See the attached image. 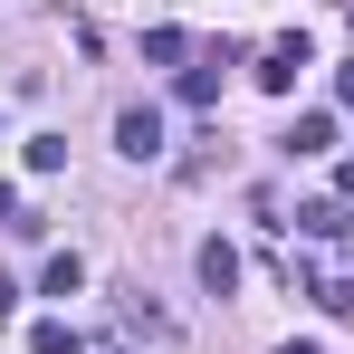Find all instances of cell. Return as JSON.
Instances as JSON below:
<instances>
[{
	"label": "cell",
	"mask_w": 354,
	"mask_h": 354,
	"mask_svg": "<svg viewBox=\"0 0 354 354\" xmlns=\"http://www.w3.org/2000/svg\"><path fill=\"white\" fill-rule=\"evenodd\" d=\"M144 58L173 67V58H192V39H182V29H144Z\"/></svg>",
	"instance_id": "10"
},
{
	"label": "cell",
	"mask_w": 354,
	"mask_h": 354,
	"mask_svg": "<svg viewBox=\"0 0 354 354\" xmlns=\"http://www.w3.org/2000/svg\"><path fill=\"white\" fill-rule=\"evenodd\" d=\"M29 354H77V335H67V316H39V326H29Z\"/></svg>",
	"instance_id": "9"
},
{
	"label": "cell",
	"mask_w": 354,
	"mask_h": 354,
	"mask_svg": "<svg viewBox=\"0 0 354 354\" xmlns=\"http://www.w3.org/2000/svg\"><path fill=\"white\" fill-rule=\"evenodd\" d=\"M278 354H316V345H306V335H288V345H278Z\"/></svg>",
	"instance_id": "17"
},
{
	"label": "cell",
	"mask_w": 354,
	"mask_h": 354,
	"mask_svg": "<svg viewBox=\"0 0 354 354\" xmlns=\"http://www.w3.org/2000/svg\"><path fill=\"white\" fill-rule=\"evenodd\" d=\"M335 201H354V163H335Z\"/></svg>",
	"instance_id": "15"
},
{
	"label": "cell",
	"mask_w": 354,
	"mask_h": 354,
	"mask_svg": "<svg viewBox=\"0 0 354 354\" xmlns=\"http://www.w3.org/2000/svg\"><path fill=\"white\" fill-rule=\"evenodd\" d=\"M201 288H211V297L239 288V249H230V239H201Z\"/></svg>",
	"instance_id": "3"
},
{
	"label": "cell",
	"mask_w": 354,
	"mask_h": 354,
	"mask_svg": "<svg viewBox=\"0 0 354 354\" xmlns=\"http://www.w3.org/2000/svg\"><path fill=\"white\" fill-rule=\"evenodd\" d=\"M326 144H335V115H297L288 124V153H326Z\"/></svg>",
	"instance_id": "6"
},
{
	"label": "cell",
	"mask_w": 354,
	"mask_h": 354,
	"mask_svg": "<svg viewBox=\"0 0 354 354\" xmlns=\"http://www.w3.org/2000/svg\"><path fill=\"white\" fill-rule=\"evenodd\" d=\"M10 297H19V288H0V326H10V316H19V306H10Z\"/></svg>",
	"instance_id": "16"
},
{
	"label": "cell",
	"mask_w": 354,
	"mask_h": 354,
	"mask_svg": "<svg viewBox=\"0 0 354 354\" xmlns=\"http://www.w3.org/2000/svg\"><path fill=\"white\" fill-rule=\"evenodd\" d=\"M221 96V58H201V67H182V106H211Z\"/></svg>",
	"instance_id": "8"
},
{
	"label": "cell",
	"mask_w": 354,
	"mask_h": 354,
	"mask_svg": "<svg viewBox=\"0 0 354 354\" xmlns=\"http://www.w3.org/2000/svg\"><path fill=\"white\" fill-rule=\"evenodd\" d=\"M0 221H10V230H19V221H29V211H19V192H10V182H0Z\"/></svg>",
	"instance_id": "13"
},
{
	"label": "cell",
	"mask_w": 354,
	"mask_h": 354,
	"mask_svg": "<svg viewBox=\"0 0 354 354\" xmlns=\"http://www.w3.org/2000/svg\"><path fill=\"white\" fill-rule=\"evenodd\" d=\"M335 106H354V67H335Z\"/></svg>",
	"instance_id": "14"
},
{
	"label": "cell",
	"mask_w": 354,
	"mask_h": 354,
	"mask_svg": "<svg viewBox=\"0 0 354 354\" xmlns=\"http://www.w3.org/2000/svg\"><path fill=\"white\" fill-rule=\"evenodd\" d=\"M124 335H144V345H173V326H163L144 297H124Z\"/></svg>",
	"instance_id": "7"
},
{
	"label": "cell",
	"mask_w": 354,
	"mask_h": 354,
	"mask_svg": "<svg viewBox=\"0 0 354 354\" xmlns=\"http://www.w3.org/2000/svg\"><path fill=\"white\" fill-rule=\"evenodd\" d=\"M297 230L306 239H354L345 230V201H297Z\"/></svg>",
	"instance_id": "4"
},
{
	"label": "cell",
	"mask_w": 354,
	"mask_h": 354,
	"mask_svg": "<svg viewBox=\"0 0 354 354\" xmlns=\"http://www.w3.org/2000/svg\"><path fill=\"white\" fill-rule=\"evenodd\" d=\"M115 144L134 153V163H163V115H153V106H124V115H115Z\"/></svg>",
	"instance_id": "1"
},
{
	"label": "cell",
	"mask_w": 354,
	"mask_h": 354,
	"mask_svg": "<svg viewBox=\"0 0 354 354\" xmlns=\"http://www.w3.org/2000/svg\"><path fill=\"white\" fill-rule=\"evenodd\" d=\"M77 288H86V259H77V249H58V259L39 268V297H77Z\"/></svg>",
	"instance_id": "5"
},
{
	"label": "cell",
	"mask_w": 354,
	"mask_h": 354,
	"mask_svg": "<svg viewBox=\"0 0 354 354\" xmlns=\"http://www.w3.org/2000/svg\"><path fill=\"white\" fill-rule=\"evenodd\" d=\"M67 163V134H29V173H58Z\"/></svg>",
	"instance_id": "11"
},
{
	"label": "cell",
	"mask_w": 354,
	"mask_h": 354,
	"mask_svg": "<svg viewBox=\"0 0 354 354\" xmlns=\"http://www.w3.org/2000/svg\"><path fill=\"white\" fill-rule=\"evenodd\" d=\"M316 306H326V316H354V278H326V288H316Z\"/></svg>",
	"instance_id": "12"
},
{
	"label": "cell",
	"mask_w": 354,
	"mask_h": 354,
	"mask_svg": "<svg viewBox=\"0 0 354 354\" xmlns=\"http://www.w3.org/2000/svg\"><path fill=\"white\" fill-rule=\"evenodd\" d=\"M316 58V48H306V39H278V48H259V86H268V96H288L297 86V67Z\"/></svg>",
	"instance_id": "2"
}]
</instances>
